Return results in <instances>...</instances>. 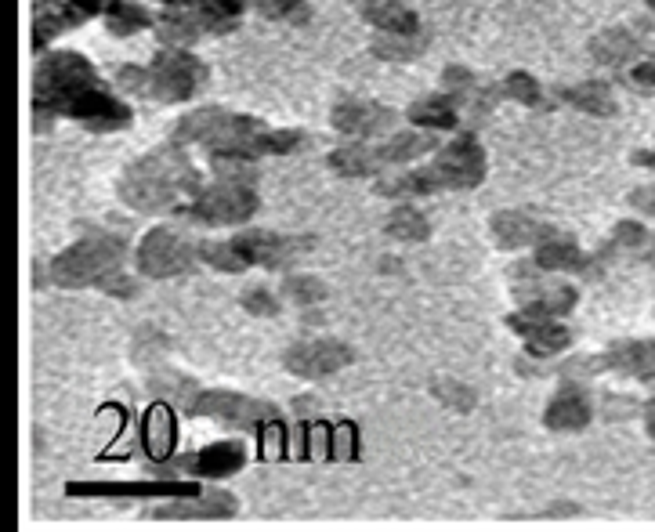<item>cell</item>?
<instances>
[{"mask_svg": "<svg viewBox=\"0 0 655 532\" xmlns=\"http://www.w3.org/2000/svg\"><path fill=\"white\" fill-rule=\"evenodd\" d=\"M105 11H109L105 22H109V29H113L116 37H131V33H138V29H145L152 22V15L142 4H127V0H113Z\"/></svg>", "mask_w": 655, "mask_h": 532, "instance_id": "83f0119b", "label": "cell"}, {"mask_svg": "<svg viewBox=\"0 0 655 532\" xmlns=\"http://www.w3.org/2000/svg\"><path fill=\"white\" fill-rule=\"evenodd\" d=\"M196 257H200V250L192 247L181 232H174V228H152L149 236L138 243V250H134V265L149 279H171L181 276V272H189L196 265Z\"/></svg>", "mask_w": 655, "mask_h": 532, "instance_id": "8992f818", "label": "cell"}, {"mask_svg": "<svg viewBox=\"0 0 655 532\" xmlns=\"http://www.w3.org/2000/svg\"><path fill=\"white\" fill-rule=\"evenodd\" d=\"M283 294L297 304H319L326 301V283L315 276H290L283 283Z\"/></svg>", "mask_w": 655, "mask_h": 532, "instance_id": "1f68e13d", "label": "cell"}, {"mask_svg": "<svg viewBox=\"0 0 655 532\" xmlns=\"http://www.w3.org/2000/svg\"><path fill=\"white\" fill-rule=\"evenodd\" d=\"M200 257L207 261V265L221 268V272H243V268H250L247 257L236 250V243H203Z\"/></svg>", "mask_w": 655, "mask_h": 532, "instance_id": "4dcf8cb0", "label": "cell"}, {"mask_svg": "<svg viewBox=\"0 0 655 532\" xmlns=\"http://www.w3.org/2000/svg\"><path fill=\"white\" fill-rule=\"evenodd\" d=\"M232 243H236L239 254L247 257V265H261V268L294 265L297 254L308 250V239L276 236V232H243V236H236Z\"/></svg>", "mask_w": 655, "mask_h": 532, "instance_id": "8fae6325", "label": "cell"}, {"mask_svg": "<svg viewBox=\"0 0 655 532\" xmlns=\"http://www.w3.org/2000/svg\"><path fill=\"white\" fill-rule=\"evenodd\" d=\"M257 11L265 15V19H286V22H304L308 19V8H304V0H254Z\"/></svg>", "mask_w": 655, "mask_h": 532, "instance_id": "836d02e7", "label": "cell"}, {"mask_svg": "<svg viewBox=\"0 0 655 532\" xmlns=\"http://www.w3.org/2000/svg\"><path fill=\"white\" fill-rule=\"evenodd\" d=\"M543 225L532 214H525V210H504V214H496L493 218V236L500 247H525V243H536Z\"/></svg>", "mask_w": 655, "mask_h": 532, "instance_id": "ac0fdd59", "label": "cell"}, {"mask_svg": "<svg viewBox=\"0 0 655 532\" xmlns=\"http://www.w3.org/2000/svg\"><path fill=\"white\" fill-rule=\"evenodd\" d=\"M174 442V424H171V413H167V406H156L149 413V420H145V446H149L152 456H167V449H171Z\"/></svg>", "mask_w": 655, "mask_h": 532, "instance_id": "f546056e", "label": "cell"}, {"mask_svg": "<svg viewBox=\"0 0 655 532\" xmlns=\"http://www.w3.org/2000/svg\"><path fill=\"white\" fill-rule=\"evenodd\" d=\"M37 105L48 113H66L91 131H120L131 124V109L109 95L84 55L62 51L40 62L37 69Z\"/></svg>", "mask_w": 655, "mask_h": 532, "instance_id": "6da1fadb", "label": "cell"}, {"mask_svg": "<svg viewBox=\"0 0 655 532\" xmlns=\"http://www.w3.org/2000/svg\"><path fill=\"white\" fill-rule=\"evenodd\" d=\"M196 496V485H69V496Z\"/></svg>", "mask_w": 655, "mask_h": 532, "instance_id": "ffe728a7", "label": "cell"}, {"mask_svg": "<svg viewBox=\"0 0 655 532\" xmlns=\"http://www.w3.org/2000/svg\"><path fill=\"white\" fill-rule=\"evenodd\" d=\"M243 308H247L250 315H261V319H268V315H276L279 312V297L272 294V290H247L243 294Z\"/></svg>", "mask_w": 655, "mask_h": 532, "instance_id": "74e56055", "label": "cell"}, {"mask_svg": "<svg viewBox=\"0 0 655 532\" xmlns=\"http://www.w3.org/2000/svg\"><path fill=\"white\" fill-rule=\"evenodd\" d=\"M380 58H409L417 51V37H395V33H384V37L373 44Z\"/></svg>", "mask_w": 655, "mask_h": 532, "instance_id": "8d00e7d4", "label": "cell"}, {"mask_svg": "<svg viewBox=\"0 0 655 532\" xmlns=\"http://www.w3.org/2000/svg\"><path fill=\"white\" fill-rule=\"evenodd\" d=\"M384 228H388V236L402 239V243H417V239H428L431 236L428 218H424L417 207H395Z\"/></svg>", "mask_w": 655, "mask_h": 532, "instance_id": "4316f807", "label": "cell"}, {"mask_svg": "<svg viewBox=\"0 0 655 532\" xmlns=\"http://www.w3.org/2000/svg\"><path fill=\"white\" fill-rule=\"evenodd\" d=\"M442 80H446L449 91H456V87H471L475 80H471V73H467L464 66H449L446 73H442Z\"/></svg>", "mask_w": 655, "mask_h": 532, "instance_id": "ab89813d", "label": "cell"}, {"mask_svg": "<svg viewBox=\"0 0 655 532\" xmlns=\"http://www.w3.org/2000/svg\"><path fill=\"white\" fill-rule=\"evenodd\" d=\"M608 366H612V370L630 373V377L652 380L655 377V341L612 344V352H608Z\"/></svg>", "mask_w": 655, "mask_h": 532, "instance_id": "d6986e66", "label": "cell"}, {"mask_svg": "<svg viewBox=\"0 0 655 532\" xmlns=\"http://www.w3.org/2000/svg\"><path fill=\"white\" fill-rule=\"evenodd\" d=\"M428 171L438 189H475L485 178V152L471 138H460V142H449L438 149Z\"/></svg>", "mask_w": 655, "mask_h": 532, "instance_id": "30bf717a", "label": "cell"}, {"mask_svg": "<svg viewBox=\"0 0 655 532\" xmlns=\"http://www.w3.org/2000/svg\"><path fill=\"white\" fill-rule=\"evenodd\" d=\"M561 98L576 105L580 113H590V116H612V113H616V95L608 91V84L569 87V91H561Z\"/></svg>", "mask_w": 655, "mask_h": 532, "instance_id": "d4e9b609", "label": "cell"}, {"mask_svg": "<svg viewBox=\"0 0 655 532\" xmlns=\"http://www.w3.org/2000/svg\"><path fill=\"white\" fill-rule=\"evenodd\" d=\"M536 265L551 268V272H558V268H580L583 254L572 239L558 236V232H547V236L540 239V247H536Z\"/></svg>", "mask_w": 655, "mask_h": 532, "instance_id": "cb8c5ba5", "label": "cell"}, {"mask_svg": "<svg viewBox=\"0 0 655 532\" xmlns=\"http://www.w3.org/2000/svg\"><path fill=\"white\" fill-rule=\"evenodd\" d=\"M362 15L377 29H384V33H395V37H417L420 33V19L402 0H366Z\"/></svg>", "mask_w": 655, "mask_h": 532, "instance_id": "e0dca14e", "label": "cell"}, {"mask_svg": "<svg viewBox=\"0 0 655 532\" xmlns=\"http://www.w3.org/2000/svg\"><path fill=\"white\" fill-rule=\"evenodd\" d=\"M330 120L341 134H352V138H370V134L388 131L391 120H395V113L384 109V105H377V102H359V98H352V102L333 105Z\"/></svg>", "mask_w": 655, "mask_h": 532, "instance_id": "5bb4252c", "label": "cell"}, {"mask_svg": "<svg viewBox=\"0 0 655 532\" xmlns=\"http://www.w3.org/2000/svg\"><path fill=\"white\" fill-rule=\"evenodd\" d=\"M247 460V446L243 442H214V446L200 449V453L185 456L174 471L181 475H200V478H228L236 475Z\"/></svg>", "mask_w": 655, "mask_h": 532, "instance_id": "7c38bea8", "label": "cell"}, {"mask_svg": "<svg viewBox=\"0 0 655 532\" xmlns=\"http://www.w3.org/2000/svg\"><path fill=\"white\" fill-rule=\"evenodd\" d=\"M637 51H641V44L630 37L627 29H605V33L590 40V55L598 58L601 66H623V62L637 58Z\"/></svg>", "mask_w": 655, "mask_h": 532, "instance_id": "44dd1931", "label": "cell"}, {"mask_svg": "<svg viewBox=\"0 0 655 532\" xmlns=\"http://www.w3.org/2000/svg\"><path fill=\"white\" fill-rule=\"evenodd\" d=\"M435 399H442L449 409H460V413H467V409L475 406V391L467 388V384H460V380H438V384H435Z\"/></svg>", "mask_w": 655, "mask_h": 532, "instance_id": "e575fe53", "label": "cell"}, {"mask_svg": "<svg viewBox=\"0 0 655 532\" xmlns=\"http://www.w3.org/2000/svg\"><path fill=\"white\" fill-rule=\"evenodd\" d=\"M507 323H511L514 333H522L532 355H558L569 348V330L561 323H554V319L525 312V315H511Z\"/></svg>", "mask_w": 655, "mask_h": 532, "instance_id": "9a60e30c", "label": "cell"}, {"mask_svg": "<svg viewBox=\"0 0 655 532\" xmlns=\"http://www.w3.org/2000/svg\"><path fill=\"white\" fill-rule=\"evenodd\" d=\"M616 236H619V243H637V239L645 236V228L630 221V225H619V228H616Z\"/></svg>", "mask_w": 655, "mask_h": 532, "instance_id": "60d3db41", "label": "cell"}, {"mask_svg": "<svg viewBox=\"0 0 655 532\" xmlns=\"http://www.w3.org/2000/svg\"><path fill=\"white\" fill-rule=\"evenodd\" d=\"M352 362H355L352 344L333 341V337H315V341L290 344L283 355V366L301 380L330 377V373L344 370V366H352Z\"/></svg>", "mask_w": 655, "mask_h": 532, "instance_id": "9c48e42d", "label": "cell"}, {"mask_svg": "<svg viewBox=\"0 0 655 532\" xmlns=\"http://www.w3.org/2000/svg\"><path fill=\"white\" fill-rule=\"evenodd\" d=\"M590 417H594V406H590L587 395L580 388H565L551 399V406L543 413V424L551 431H583Z\"/></svg>", "mask_w": 655, "mask_h": 532, "instance_id": "2e32d148", "label": "cell"}, {"mask_svg": "<svg viewBox=\"0 0 655 532\" xmlns=\"http://www.w3.org/2000/svg\"><path fill=\"white\" fill-rule=\"evenodd\" d=\"M200 26L203 22H196V19H189V15H163L160 19V37L163 40H171V44H192V40L200 37Z\"/></svg>", "mask_w": 655, "mask_h": 532, "instance_id": "d6a6232c", "label": "cell"}, {"mask_svg": "<svg viewBox=\"0 0 655 532\" xmlns=\"http://www.w3.org/2000/svg\"><path fill=\"white\" fill-rule=\"evenodd\" d=\"M124 254L127 243L120 236H109V232L87 236L51 261V279L58 286H102L105 279L120 272Z\"/></svg>", "mask_w": 655, "mask_h": 532, "instance_id": "277c9868", "label": "cell"}, {"mask_svg": "<svg viewBox=\"0 0 655 532\" xmlns=\"http://www.w3.org/2000/svg\"><path fill=\"white\" fill-rule=\"evenodd\" d=\"M178 142H200L214 156H257V152H294L301 145L297 131H268L254 116H232L221 109H200L185 116L174 131Z\"/></svg>", "mask_w": 655, "mask_h": 532, "instance_id": "7a4b0ae2", "label": "cell"}, {"mask_svg": "<svg viewBox=\"0 0 655 532\" xmlns=\"http://www.w3.org/2000/svg\"><path fill=\"white\" fill-rule=\"evenodd\" d=\"M257 210V196L247 181H225L196 192L189 214L203 225H243Z\"/></svg>", "mask_w": 655, "mask_h": 532, "instance_id": "ba28073f", "label": "cell"}, {"mask_svg": "<svg viewBox=\"0 0 655 532\" xmlns=\"http://www.w3.org/2000/svg\"><path fill=\"white\" fill-rule=\"evenodd\" d=\"M504 91H507V98H514V102L540 105V84H536L529 73H511V76H507Z\"/></svg>", "mask_w": 655, "mask_h": 532, "instance_id": "d590c367", "label": "cell"}, {"mask_svg": "<svg viewBox=\"0 0 655 532\" xmlns=\"http://www.w3.org/2000/svg\"><path fill=\"white\" fill-rule=\"evenodd\" d=\"M431 149H438V145L428 131H402V134H395L388 145H380L377 152H380V163L388 167V163L417 160V156H424V152H431Z\"/></svg>", "mask_w": 655, "mask_h": 532, "instance_id": "603a6c76", "label": "cell"}, {"mask_svg": "<svg viewBox=\"0 0 655 532\" xmlns=\"http://www.w3.org/2000/svg\"><path fill=\"white\" fill-rule=\"evenodd\" d=\"M203 80H207V66L200 58L185 55V51H160L149 66L145 95H152L156 102H185L200 91Z\"/></svg>", "mask_w": 655, "mask_h": 532, "instance_id": "5b68a950", "label": "cell"}, {"mask_svg": "<svg viewBox=\"0 0 655 532\" xmlns=\"http://www.w3.org/2000/svg\"><path fill=\"white\" fill-rule=\"evenodd\" d=\"M330 167L341 174V178H366V174L380 171L384 163H380L377 149H366V145H341V149L330 156Z\"/></svg>", "mask_w": 655, "mask_h": 532, "instance_id": "7402d4cb", "label": "cell"}, {"mask_svg": "<svg viewBox=\"0 0 655 532\" xmlns=\"http://www.w3.org/2000/svg\"><path fill=\"white\" fill-rule=\"evenodd\" d=\"M239 511L236 496L232 493H196L189 500H178V504H160L152 507L149 518H160V522H185V518H207V522H218V518H232Z\"/></svg>", "mask_w": 655, "mask_h": 532, "instance_id": "4fadbf2b", "label": "cell"}, {"mask_svg": "<svg viewBox=\"0 0 655 532\" xmlns=\"http://www.w3.org/2000/svg\"><path fill=\"white\" fill-rule=\"evenodd\" d=\"M200 189V174L178 145L152 149L120 181V196L134 210H171L185 192Z\"/></svg>", "mask_w": 655, "mask_h": 532, "instance_id": "3957f363", "label": "cell"}, {"mask_svg": "<svg viewBox=\"0 0 655 532\" xmlns=\"http://www.w3.org/2000/svg\"><path fill=\"white\" fill-rule=\"evenodd\" d=\"M192 417H214L228 428H265L276 420V406H268L261 399H250V395H236V391H196L189 402Z\"/></svg>", "mask_w": 655, "mask_h": 532, "instance_id": "52a82bcc", "label": "cell"}, {"mask_svg": "<svg viewBox=\"0 0 655 532\" xmlns=\"http://www.w3.org/2000/svg\"><path fill=\"white\" fill-rule=\"evenodd\" d=\"M163 4H174V8H185V4H192V0H163Z\"/></svg>", "mask_w": 655, "mask_h": 532, "instance_id": "ee69618b", "label": "cell"}, {"mask_svg": "<svg viewBox=\"0 0 655 532\" xmlns=\"http://www.w3.org/2000/svg\"><path fill=\"white\" fill-rule=\"evenodd\" d=\"M634 203L641 210H648V214H655V189H641V192H634Z\"/></svg>", "mask_w": 655, "mask_h": 532, "instance_id": "b9f144b4", "label": "cell"}, {"mask_svg": "<svg viewBox=\"0 0 655 532\" xmlns=\"http://www.w3.org/2000/svg\"><path fill=\"white\" fill-rule=\"evenodd\" d=\"M409 120L417 127H428V131H446L456 124V109L449 105V98H424L409 109Z\"/></svg>", "mask_w": 655, "mask_h": 532, "instance_id": "f1b7e54d", "label": "cell"}, {"mask_svg": "<svg viewBox=\"0 0 655 532\" xmlns=\"http://www.w3.org/2000/svg\"><path fill=\"white\" fill-rule=\"evenodd\" d=\"M648 8H652V11H655V0H648Z\"/></svg>", "mask_w": 655, "mask_h": 532, "instance_id": "f6af8a7d", "label": "cell"}, {"mask_svg": "<svg viewBox=\"0 0 655 532\" xmlns=\"http://www.w3.org/2000/svg\"><path fill=\"white\" fill-rule=\"evenodd\" d=\"M645 420H648V435H652V442H655V402H652V406H648Z\"/></svg>", "mask_w": 655, "mask_h": 532, "instance_id": "7bdbcfd3", "label": "cell"}, {"mask_svg": "<svg viewBox=\"0 0 655 532\" xmlns=\"http://www.w3.org/2000/svg\"><path fill=\"white\" fill-rule=\"evenodd\" d=\"M630 80H634L637 87H645V91H652V87H655V58H648V62H641V66H634V73H630Z\"/></svg>", "mask_w": 655, "mask_h": 532, "instance_id": "f35d334b", "label": "cell"}, {"mask_svg": "<svg viewBox=\"0 0 655 532\" xmlns=\"http://www.w3.org/2000/svg\"><path fill=\"white\" fill-rule=\"evenodd\" d=\"M525 301V312L543 315V319H558L576 304V290L572 286H551V290H536V294H518Z\"/></svg>", "mask_w": 655, "mask_h": 532, "instance_id": "484cf974", "label": "cell"}]
</instances>
